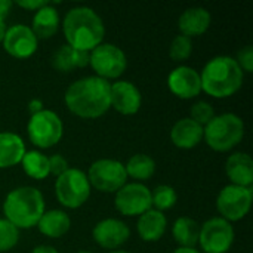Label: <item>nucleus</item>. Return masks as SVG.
I'll return each mask as SVG.
<instances>
[{
  "label": "nucleus",
  "mask_w": 253,
  "mask_h": 253,
  "mask_svg": "<svg viewBox=\"0 0 253 253\" xmlns=\"http://www.w3.org/2000/svg\"><path fill=\"white\" fill-rule=\"evenodd\" d=\"M178 202V194L175 191L173 187L162 184L157 185L153 191H151V208H154L156 211H168L170 208H173Z\"/></svg>",
  "instance_id": "nucleus-28"
},
{
  "label": "nucleus",
  "mask_w": 253,
  "mask_h": 253,
  "mask_svg": "<svg viewBox=\"0 0 253 253\" xmlns=\"http://www.w3.org/2000/svg\"><path fill=\"white\" fill-rule=\"evenodd\" d=\"M110 87V82L96 76L79 79L68 86L64 95L65 105L77 117L98 119L111 108Z\"/></svg>",
  "instance_id": "nucleus-1"
},
{
  "label": "nucleus",
  "mask_w": 253,
  "mask_h": 253,
  "mask_svg": "<svg viewBox=\"0 0 253 253\" xmlns=\"http://www.w3.org/2000/svg\"><path fill=\"white\" fill-rule=\"evenodd\" d=\"M202 90L222 99L234 95L243 84L245 73L237 61L228 55H218L203 67L200 73Z\"/></svg>",
  "instance_id": "nucleus-3"
},
{
  "label": "nucleus",
  "mask_w": 253,
  "mask_h": 253,
  "mask_svg": "<svg viewBox=\"0 0 253 253\" xmlns=\"http://www.w3.org/2000/svg\"><path fill=\"white\" fill-rule=\"evenodd\" d=\"M46 211L44 199L36 187L24 185L7 193L3 202L4 219L19 228H33Z\"/></svg>",
  "instance_id": "nucleus-4"
},
{
  "label": "nucleus",
  "mask_w": 253,
  "mask_h": 253,
  "mask_svg": "<svg viewBox=\"0 0 253 253\" xmlns=\"http://www.w3.org/2000/svg\"><path fill=\"white\" fill-rule=\"evenodd\" d=\"M90 184L87 175L80 170L70 168L67 172L59 175L55 182V194L58 202L68 209H77L83 206L90 196Z\"/></svg>",
  "instance_id": "nucleus-6"
},
{
  "label": "nucleus",
  "mask_w": 253,
  "mask_h": 253,
  "mask_svg": "<svg viewBox=\"0 0 253 253\" xmlns=\"http://www.w3.org/2000/svg\"><path fill=\"white\" fill-rule=\"evenodd\" d=\"M4 33H6V24H4V19L0 18V43H1V40H3Z\"/></svg>",
  "instance_id": "nucleus-39"
},
{
  "label": "nucleus",
  "mask_w": 253,
  "mask_h": 253,
  "mask_svg": "<svg viewBox=\"0 0 253 253\" xmlns=\"http://www.w3.org/2000/svg\"><path fill=\"white\" fill-rule=\"evenodd\" d=\"M172 142L182 150L197 147L203 141V126L191 120L190 117L178 120L170 130Z\"/></svg>",
  "instance_id": "nucleus-19"
},
{
  "label": "nucleus",
  "mask_w": 253,
  "mask_h": 253,
  "mask_svg": "<svg viewBox=\"0 0 253 253\" xmlns=\"http://www.w3.org/2000/svg\"><path fill=\"white\" fill-rule=\"evenodd\" d=\"M43 110V101L42 99H31L30 102H28V111H30V114L33 116V114H37V113H40Z\"/></svg>",
  "instance_id": "nucleus-35"
},
{
  "label": "nucleus",
  "mask_w": 253,
  "mask_h": 253,
  "mask_svg": "<svg viewBox=\"0 0 253 253\" xmlns=\"http://www.w3.org/2000/svg\"><path fill=\"white\" fill-rule=\"evenodd\" d=\"M116 209L125 216H141L151 208V191L141 182L125 184L114 197Z\"/></svg>",
  "instance_id": "nucleus-12"
},
{
  "label": "nucleus",
  "mask_w": 253,
  "mask_h": 253,
  "mask_svg": "<svg viewBox=\"0 0 253 253\" xmlns=\"http://www.w3.org/2000/svg\"><path fill=\"white\" fill-rule=\"evenodd\" d=\"M36 227L43 236L50 237V239H59L68 233L71 227V219L61 209L44 211V213L42 215Z\"/></svg>",
  "instance_id": "nucleus-23"
},
{
  "label": "nucleus",
  "mask_w": 253,
  "mask_h": 253,
  "mask_svg": "<svg viewBox=\"0 0 253 253\" xmlns=\"http://www.w3.org/2000/svg\"><path fill=\"white\" fill-rule=\"evenodd\" d=\"M172 236L179 248H196L200 236V225L188 216H181L173 222Z\"/></svg>",
  "instance_id": "nucleus-25"
},
{
  "label": "nucleus",
  "mask_w": 253,
  "mask_h": 253,
  "mask_svg": "<svg viewBox=\"0 0 253 253\" xmlns=\"http://www.w3.org/2000/svg\"><path fill=\"white\" fill-rule=\"evenodd\" d=\"M21 165H22V169L24 172L33 178V179H37V181H42V179H46L50 172H49V157L44 156L43 153L40 151H27L21 160Z\"/></svg>",
  "instance_id": "nucleus-27"
},
{
  "label": "nucleus",
  "mask_w": 253,
  "mask_h": 253,
  "mask_svg": "<svg viewBox=\"0 0 253 253\" xmlns=\"http://www.w3.org/2000/svg\"><path fill=\"white\" fill-rule=\"evenodd\" d=\"M1 44L10 56L16 59H25L37 50L39 39L28 25L15 24L6 28Z\"/></svg>",
  "instance_id": "nucleus-13"
},
{
  "label": "nucleus",
  "mask_w": 253,
  "mask_h": 253,
  "mask_svg": "<svg viewBox=\"0 0 253 253\" xmlns=\"http://www.w3.org/2000/svg\"><path fill=\"white\" fill-rule=\"evenodd\" d=\"M90 187L101 193H117L127 181L125 165L116 159H99L87 172Z\"/></svg>",
  "instance_id": "nucleus-9"
},
{
  "label": "nucleus",
  "mask_w": 253,
  "mask_h": 253,
  "mask_svg": "<svg viewBox=\"0 0 253 253\" xmlns=\"http://www.w3.org/2000/svg\"><path fill=\"white\" fill-rule=\"evenodd\" d=\"M89 65L93 68L96 77L104 80L119 79L126 67L127 58L126 53L113 43H101L89 53Z\"/></svg>",
  "instance_id": "nucleus-8"
},
{
  "label": "nucleus",
  "mask_w": 253,
  "mask_h": 253,
  "mask_svg": "<svg viewBox=\"0 0 253 253\" xmlns=\"http://www.w3.org/2000/svg\"><path fill=\"white\" fill-rule=\"evenodd\" d=\"M234 237L231 222L215 216L200 225L199 245L206 253H227L234 243Z\"/></svg>",
  "instance_id": "nucleus-11"
},
{
  "label": "nucleus",
  "mask_w": 253,
  "mask_h": 253,
  "mask_svg": "<svg viewBox=\"0 0 253 253\" xmlns=\"http://www.w3.org/2000/svg\"><path fill=\"white\" fill-rule=\"evenodd\" d=\"M142 104L139 89L127 80H117L110 87V105L123 116L136 114Z\"/></svg>",
  "instance_id": "nucleus-16"
},
{
  "label": "nucleus",
  "mask_w": 253,
  "mask_h": 253,
  "mask_svg": "<svg viewBox=\"0 0 253 253\" xmlns=\"http://www.w3.org/2000/svg\"><path fill=\"white\" fill-rule=\"evenodd\" d=\"M168 87L181 99H191L200 95L202 80L200 73L188 65H179L173 68L168 76Z\"/></svg>",
  "instance_id": "nucleus-14"
},
{
  "label": "nucleus",
  "mask_w": 253,
  "mask_h": 253,
  "mask_svg": "<svg viewBox=\"0 0 253 253\" xmlns=\"http://www.w3.org/2000/svg\"><path fill=\"white\" fill-rule=\"evenodd\" d=\"M125 169H126V175L127 178H133L135 181L138 182H144V181H148L154 172H156V162L153 157L147 156V154H135L132 156L127 163L125 165Z\"/></svg>",
  "instance_id": "nucleus-26"
},
{
  "label": "nucleus",
  "mask_w": 253,
  "mask_h": 253,
  "mask_svg": "<svg viewBox=\"0 0 253 253\" xmlns=\"http://www.w3.org/2000/svg\"><path fill=\"white\" fill-rule=\"evenodd\" d=\"M211 22H212L211 12L206 7L194 6V7L185 9L181 13L178 19V28L182 36H187L191 39V37L202 36L203 33H206L208 28L211 27Z\"/></svg>",
  "instance_id": "nucleus-17"
},
{
  "label": "nucleus",
  "mask_w": 253,
  "mask_h": 253,
  "mask_svg": "<svg viewBox=\"0 0 253 253\" xmlns=\"http://www.w3.org/2000/svg\"><path fill=\"white\" fill-rule=\"evenodd\" d=\"M70 168H68V162L64 156L61 154H53L49 157V172L52 175H55L56 178L59 175H62L64 172H67Z\"/></svg>",
  "instance_id": "nucleus-33"
},
{
  "label": "nucleus",
  "mask_w": 253,
  "mask_h": 253,
  "mask_svg": "<svg viewBox=\"0 0 253 253\" xmlns=\"http://www.w3.org/2000/svg\"><path fill=\"white\" fill-rule=\"evenodd\" d=\"M33 253H58V251H56L53 246L40 245V246H36V248L33 249Z\"/></svg>",
  "instance_id": "nucleus-37"
},
{
  "label": "nucleus",
  "mask_w": 253,
  "mask_h": 253,
  "mask_svg": "<svg viewBox=\"0 0 253 253\" xmlns=\"http://www.w3.org/2000/svg\"><path fill=\"white\" fill-rule=\"evenodd\" d=\"M19 242V230L7 219H0V252H7Z\"/></svg>",
  "instance_id": "nucleus-30"
},
{
  "label": "nucleus",
  "mask_w": 253,
  "mask_h": 253,
  "mask_svg": "<svg viewBox=\"0 0 253 253\" xmlns=\"http://www.w3.org/2000/svg\"><path fill=\"white\" fill-rule=\"evenodd\" d=\"M62 30L68 46L86 52L101 44L105 36L102 18L89 6L71 7L64 16Z\"/></svg>",
  "instance_id": "nucleus-2"
},
{
  "label": "nucleus",
  "mask_w": 253,
  "mask_h": 253,
  "mask_svg": "<svg viewBox=\"0 0 253 253\" xmlns=\"http://www.w3.org/2000/svg\"><path fill=\"white\" fill-rule=\"evenodd\" d=\"M12 6H13V1H10V0H0V18L1 19H4L9 15Z\"/></svg>",
  "instance_id": "nucleus-36"
},
{
  "label": "nucleus",
  "mask_w": 253,
  "mask_h": 253,
  "mask_svg": "<svg viewBox=\"0 0 253 253\" xmlns=\"http://www.w3.org/2000/svg\"><path fill=\"white\" fill-rule=\"evenodd\" d=\"M239 64V67L243 70V73H252L253 71V47L251 44L242 47L237 52V58H234Z\"/></svg>",
  "instance_id": "nucleus-32"
},
{
  "label": "nucleus",
  "mask_w": 253,
  "mask_h": 253,
  "mask_svg": "<svg viewBox=\"0 0 253 253\" xmlns=\"http://www.w3.org/2000/svg\"><path fill=\"white\" fill-rule=\"evenodd\" d=\"M77 253H92V252H89V251H80V252H77Z\"/></svg>",
  "instance_id": "nucleus-41"
},
{
  "label": "nucleus",
  "mask_w": 253,
  "mask_h": 253,
  "mask_svg": "<svg viewBox=\"0 0 253 253\" xmlns=\"http://www.w3.org/2000/svg\"><path fill=\"white\" fill-rule=\"evenodd\" d=\"M89 53L90 52L77 50L68 44H62L52 53L50 64L59 73H70L74 68H83L89 65Z\"/></svg>",
  "instance_id": "nucleus-20"
},
{
  "label": "nucleus",
  "mask_w": 253,
  "mask_h": 253,
  "mask_svg": "<svg viewBox=\"0 0 253 253\" xmlns=\"http://www.w3.org/2000/svg\"><path fill=\"white\" fill-rule=\"evenodd\" d=\"M110 253H130V252H127V251H111Z\"/></svg>",
  "instance_id": "nucleus-40"
},
{
  "label": "nucleus",
  "mask_w": 253,
  "mask_h": 253,
  "mask_svg": "<svg viewBox=\"0 0 253 253\" xmlns=\"http://www.w3.org/2000/svg\"><path fill=\"white\" fill-rule=\"evenodd\" d=\"M225 173L233 185L252 188L253 160L246 153H234L225 162Z\"/></svg>",
  "instance_id": "nucleus-18"
},
{
  "label": "nucleus",
  "mask_w": 253,
  "mask_h": 253,
  "mask_svg": "<svg viewBox=\"0 0 253 253\" xmlns=\"http://www.w3.org/2000/svg\"><path fill=\"white\" fill-rule=\"evenodd\" d=\"M49 1L47 0H18L16 4L19 7H24V9H28V10H39L40 7L46 6Z\"/></svg>",
  "instance_id": "nucleus-34"
},
{
  "label": "nucleus",
  "mask_w": 253,
  "mask_h": 253,
  "mask_svg": "<svg viewBox=\"0 0 253 253\" xmlns=\"http://www.w3.org/2000/svg\"><path fill=\"white\" fill-rule=\"evenodd\" d=\"M253 191L248 187L225 185L216 197V209L228 222L243 219L252 208Z\"/></svg>",
  "instance_id": "nucleus-10"
},
{
  "label": "nucleus",
  "mask_w": 253,
  "mask_h": 253,
  "mask_svg": "<svg viewBox=\"0 0 253 253\" xmlns=\"http://www.w3.org/2000/svg\"><path fill=\"white\" fill-rule=\"evenodd\" d=\"M92 237L96 245H99L104 249L114 251L120 246H123L129 237H130V228L127 224H125L120 219L116 218H107L99 221L93 230Z\"/></svg>",
  "instance_id": "nucleus-15"
},
{
  "label": "nucleus",
  "mask_w": 253,
  "mask_h": 253,
  "mask_svg": "<svg viewBox=\"0 0 253 253\" xmlns=\"http://www.w3.org/2000/svg\"><path fill=\"white\" fill-rule=\"evenodd\" d=\"M59 13L50 3L36 10L33 16V25L30 27L37 39H49L56 34L59 28Z\"/></svg>",
  "instance_id": "nucleus-24"
},
{
  "label": "nucleus",
  "mask_w": 253,
  "mask_h": 253,
  "mask_svg": "<svg viewBox=\"0 0 253 253\" xmlns=\"http://www.w3.org/2000/svg\"><path fill=\"white\" fill-rule=\"evenodd\" d=\"M213 117H215V110H213V107L209 102L199 101V102H196V104L191 105L190 119L194 120L196 123H199L200 126L205 127Z\"/></svg>",
  "instance_id": "nucleus-31"
},
{
  "label": "nucleus",
  "mask_w": 253,
  "mask_h": 253,
  "mask_svg": "<svg viewBox=\"0 0 253 253\" xmlns=\"http://www.w3.org/2000/svg\"><path fill=\"white\" fill-rule=\"evenodd\" d=\"M245 136V123L234 113H224L215 116L203 127V139L206 144L219 153L233 150L242 142Z\"/></svg>",
  "instance_id": "nucleus-5"
},
{
  "label": "nucleus",
  "mask_w": 253,
  "mask_h": 253,
  "mask_svg": "<svg viewBox=\"0 0 253 253\" xmlns=\"http://www.w3.org/2000/svg\"><path fill=\"white\" fill-rule=\"evenodd\" d=\"M25 150L24 139L13 132H0V169L13 168L21 163Z\"/></svg>",
  "instance_id": "nucleus-22"
},
{
  "label": "nucleus",
  "mask_w": 253,
  "mask_h": 253,
  "mask_svg": "<svg viewBox=\"0 0 253 253\" xmlns=\"http://www.w3.org/2000/svg\"><path fill=\"white\" fill-rule=\"evenodd\" d=\"M172 253H200L196 248H178Z\"/></svg>",
  "instance_id": "nucleus-38"
},
{
  "label": "nucleus",
  "mask_w": 253,
  "mask_h": 253,
  "mask_svg": "<svg viewBox=\"0 0 253 253\" xmlns=\"http://www.w3.org/2000/svg\"><path fill=\"white\" fill-rule=\"evenodd\" d=\"M27 133L37 148H50L56 145L64 135V123L52 110H42L33 114L27 125Z\"/></svg>",
  "instance_id": "nucleus-7"
},
{
  "label": "nucleus",
  "mask_w": 253,
  "mask_h": 253,
  "mask_svg": "<svg viewBox=\"0 0 253 253\" xmlns=\"http://www.w3.org/2000/svg\"><path fill=\"white\" fill-rule=\"evenodd\" d=\"M168 228V219L163 212L150 209L138 219L136 230L144 242H159Z\"/></svg>",
  "instance_id": "nucleus-21"
},
{
  "label": "nucleus",
  "mask_w": 253,
  "mask_h": 253,
  "mask_svg": "<svg viewBox=\"0 0 253 253\" xmlns=\"http://www.w3.org/2000/svg\"><path fill=\"white\" fill-rule=\"evenodd\" d=\"M193 53V42L190 37L178 34L173 37V40L170 42L169 46V55L173 61H185L191 56Z\"/></svg>",
  "instance_id": "nucleus-29"
}]
</instances>
